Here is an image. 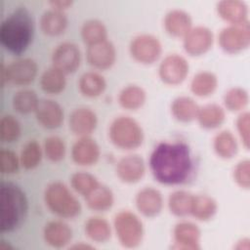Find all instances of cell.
<instances>
[{
    "instance_id": "cell-13",
    "label": "cell",
    "mask_w": 250,
    "mask_h": 250,
    "mask_svg": "<svg viewBox=\"0 0 250 250\" xmlns=\"http://www.w3.org/2000/svg\"><path fill=\"white\" fill-rule=\"evenodd\" d=\"M173 248L180 250H198L201 248V230L189 221L178 222L173 229Z\"/></svg>"
},
{
    "instance_id": "cell-3",
    "label": "cell",
    "mask_w": 250,
    "mask_h": 250,
    "mask_svg": "<svg viewBox=\"0 0 250 250\" xmlns=\"http://www.w3.org/2000/svg\"><path fill=\"white\" fill-rule=\"evenodd\" d=\"M0 211L1 233L14 231L23 223L28 212V200L20 186L11 182H1Z\"/></svg>"
},
{
    "instance_id": "cell-22",
    "label": "cell",
    "mask_w": 250,
    "mask_h": 250,
    "mask_svg": "<svg viewBox=\"0 0 250 250\" xmlns=\"http://www.w3.org/2000/svg\"><path fill=\"white\" fill-rule=\"evenodd\" d=\"M163 25L170 36L184 38L192 28V19L185 10L172 9L165 15Z\"/></svg>"
},
{
    "instance_id": "cell-16",
    "label": "cell",
    "mask_w": 250,
    "mask_h": 250,
    "mask_svg": "<svg viewBox=\"0 0 250 250\" xmlns=\"http://www.w3.org/2000/svg\"><path fill=\"white\" fill-rule=\"evenodd\" d=\"M34 113L37 122L48 130L60 128L64 118L62 105L51 99L40 100Z\"/></svg>"
},
{
    "instance_id": "cell-43",
    "label": "cell",
    "mask_w": 250,
    "mask_h": 250,
    "mask_svg": "<svg viewBox=\"0 0 250 250\" xmlns=\"http://www.w3.org/2000/svg\"><path fill=\"white\" fill-rule=\"evenodd\" d=\"M233 180L236 185L243 188L249 189L250 188V160L242 159L236 163L232 172Z\"/></svg>"
},
{
    "instance_id": "cell-24",
    "label": "cell",
    "mask_w": 250,
    "mask_h": 250,
    "mask_svg": "<svg viewBox=\"0 0 250 250\" xmlns=\"http://www.w3.org/2000/svg\"><path fill=\"white\" fill-rule=\"evenodd\" d=\"M196 120L205 130H214L221 127L226 120V111L218 104H207L199 107Z\"/></svg>"
},
{
    "instance_id": "cell-14",
    "label": "cell",
    "mask_w": 250,
    "mask_h": 250,
    "mask_svg": "<svg viewBox=\"0 0 250 250\" xmlns=\"http://www.w3.org/2000/svg\"><path fill=\"white\" fill-rule=\"evenodd\" d=\"M117 52L109 40L88 46L86 59L88 63L97 70H106L115 63Z\"/></svg>"
},
{
    "instance_id": "cell-2",
    "label": "cell",
    "mask_w": 250,
    "mask_h": 250,
    "mask_svg": "<svg viewBox=\"0 0 250 250\" xmlns=\"http://www.w3.org/2000/svg\"><path fill=\"white\" fill-rule=\"evenodd\" d=\"M33 35V19L25 7L15 9L0 25V42L14 55L24 53L31 44Z\"/></svg>"
},
{
    "instance_id": "cell-41",
    "label": "cell",
    "mask_w": 250,
    "mask_h": 250,
    "mask_svg": "<svg viewBox=\"0 0 250 250\" xmlns=\"http://www.w3.org/2000/svg\"><path fill=\"white\" fill-rule=\"evenodd\" d=\"M43 151L50 161L60 162L64 158L66 152L64 141L59 136H49L44 141Z\"/></svg>"
},
{
    "instance_id": "cell-28",
    "label": "cell",
    "mask_w": 250,
    "mask_h": 250,
    "mask_svg": "<svg viewBox=\"0 0 250 250\" xmlns=\"http://www.w3.org/2000/svg\"><path fill=\"white\" fill-rule=\"evenodd\" d=\"M213 149L218 157L225 160L231 159L238 151L237 139L229 130H223L214 137Z\"/></svg>"
},
{
    "instance_id": "cell-34",
    "label": "cell",
    "mask_w": 250,
    "mask_h": 250,
    "mask_svg": "<svg viewBox=\"0 0 250 250\" xmlns=\"http://www.w3.org/2000/svg\"><path fill=\"white\" fill-rule=\"evenodd\" d=\"M80 35L82 41L87 46H91L107 40V28L102 21L92 19L82 24Z\"/></svg>"
},
{
    "instance_id": "cell-27",
    "label": "cell",
    "mask_w": 250,
    "mask_h": 250,
    "mask_svg": "<svg viewBox=\"0 0 250 250\" xmlns=\"http://www.w3.org/2000/svg\"><path fill=\"white\" fill-rule=\"evenodd\" d=\"M78 88L84 97L97 98L106 89V81L101 73L91 70L84 72L80 76Z\"/></svg>"
},
{
    "instance_id": "cell-33",
    "label": "cell",
    "mask_w": 250,
    "mask_h": 250,
    "mask_svg": "<svg viewBox=\"0 0 250 250\" xmlns=\"http://www.w3.org/2000/svg\"><path fill=\"white\" fill-rule=\"evenodd\" d=\"M66 74L58 68L51 66L40 76V87L43 92L49 95L61 94L66 86Z\"/></svg>"
},
{
    "instance_id": "cell-1",
    "label": "cell",
    "mask_w": 250,
    "mask_h": 250,
    "mask_svg": "<svg viewBox=\"0 0 250 250\" xmlns=\"http://www.w3.org/2000/svg\"><path fill=\"white\" fill-rule=\"evenodd\" d=\"M149 170L160 184L176 186L186 183L193 170L189 146L184 142H161L149 156Z\"/></svg>"
},
{
    "instance_id": "cell-17",
    "label": "cell",
    "mask_w": 250,
    "mask_h": 250,
    "mask_svg": "<svg viewBox=\"0 0 250 250\" xmlns=\"http://www.w3.org/2000/svg\"><path fill=\"white\" fill-rule=\"evenodd\" d=\"M137 210L146 218L158 216L164 205L162 193L152 187H145L140 189L135 196Z\"/></svg>"
},
{
    "instance_id": "cell-30",
    "label": "cell",
    "mask_w": 250,
    "mask_h": 250,
    "mask_svg": "<svg viewBox=\"0 0 250 250\" xmlns=\"http://www.w3.org/2000/svg\"><path fill=\"white\" fill-rule=\"evenodd\" d=\"M84 198L87 206L91 210L97 212H105L109 210L114 203V194L112 190L103 184H100Z\"/></svg>"
},
{
    "instance_id": "cell-20",
    "label": "cell",
    "mask_w": 250,
    "mask_h": 250,
    "mask_svg": "<svg viewBox=\"0 0 250 250\" xmlns=\"http://www.w3.org/2000/svg\"><path fill=\"white\" fill-rule=\"evenodd\" d=\"M73 236L72 229L63 221L54 220L48 222L43 229L45 242L53 248H63L67 246Z\"/></svg>"
},
{
    "instance_id": "cell-7",
    "label": "cell",
    "mask_w": 250,
    "mask_h": 250,
    "mask_svg": "<svg viewBox=\"0 0 250 250\" xmlns=\"http://www.w3.org/2000/svg\"><path fill=\"white\" fill-rule=\"evenodd\" d=\"M38 73L37 62L30 58H21L1 66V85L6 83L26 86L34 81Z\"/></svg>"
},
{
    "instance_id": "cell-39",
    "label": "cell",
    "mask_w": 250,
    "mask_h": 250,
    "mask_svg": "<svg viewBox=\"0 0 250 250\" xmlns=\"http://www.w3.org/2000/svg\"><path fill=\"white\" fill-rule=\"evenodd\" d=\"M100 184L101 183L94 175L85 171L75 172L70 177V186L72 189L83 197L87 196Z\"/></svg>"
},
{
    "instance_id": "cell-44",
    "label": "cell",
    "mask_w": 250,
    "mask_h": 250,
    "mask_svg": "<svg viewBox=\"0 0 250 250\" xmlns=\"http://www.w3.org/2000/svg\"><path fill=\"white\" fill-rule=\"evenodd\" d=\"M235 127L240 138V141L246 149H249L250 144V113L248 111H242L235 120Z\"/></svg>"
},
{
    "instance_id": "cell-18",
    "label": "cell",
    "mask_w": 250,
    "mask_h": 250,
    "mask_svg": "<svg viewBox=\"0 0 250 250\" xmlns=\"http://www.w3.org/2000/svg\"><path fill=\"white\" fill-rule=\"evenodd\" d=\"M98 126V116L90 107L80 106L71 111L68 117L70 131L80 137L90 136Z\"/></svg>"
},
{
    "instance_id": "cell-32",
    "label": "cell",
    "mask_w": 250,
    "mask_h": 250,
    "mask_svg": "<svg viewBox=\"0 0 250 250\" xmlns=\"http://www.w3.org/2000/svg\"><path fill=\"white\" fill-rule=\"evenodd\" d=\"M84 231L96 243H104L111 237V226L109 222L99 216L88 218L84 225Z\"/></svg>"
},
{
    "instance_id": "cell-5",
    "label": "cell",
    "mask_w": 250,
    "mask_h": 250,
    "mask_svg": "<svg viewBox=\"0 0 250 250\" xmlns=\"http://www.w3.org/2000/svg\"><path fill=\"white\" fill-rule=\"evenodd\" d=\"M111 144L123 150H133L142 146L145 134L141 124L133 117L121 115L112 120L108 128Z\"/></svg>"
},
{
    "instance_id": "cell-15",
    "label": "cell",
    "mask_w": 250,
    "mask_h": 250,
    "mask_svg": "<svg viewBox=\"0 0 250 250\" xmlns=\"http://www.w3.org/2000/svg\"><path fill=\"white\" fill-rule=\"evenodd\" d=\"M117 178L125 184L139 183L146 174V163L138 154H129L120 158L115 167Z\"/></svg>"
},
{
    "instance_id": "cell-38",
    "label": "cell",
    "mask_w": 250,
    "mask_h": 250,
    "mask_svg": "<svg viewBox=\"0 0 250 250\" xmlns=\"http://www.w3.org/2000/svg\"><path fill=\"white\" fill-rule=\"evenodd\" d=\"M223 102L226 109L232 112L242 111L249 103V94L242 87H231L225 93Z\"/></svg>"
},
{
    "instance_id": "cell-42",
    "label": "cell",
    "mask_w": 250,
    "mask_h": 250,
    "mask_svg": "<svg viewBox=\"0 0 250 250\" xmlns=\"http://www.w3.org/2000/svg\"><path fill=\"white\" fill-rule=\"evenodd\" d=\"M20 166V156L15 151L9 148H2L0 150V170L2 174H15L19 171Z\"/></svg>"
},
{
    "instance_id": "cell-47",
    "label": "cell",
    "mask_w": 250,
    "mask_h": 250,
    "mask_svg": "<svg viewBox=\"0 0 250 250\" xmlns=\"http://www.w3.org/2000/svg\"><path fill=\"white\" fill-rule=\"evenodd\" d=\"M69 248H73V249H93L94 246L87 244V243H83V242H79L77 244H74L72 246H69Z\"/></svg>"
},
{
    "instance_id": "cell-35",
    "label": "cell",
    "mask_w": 250,
    "mask_h": 250,
    "mask_svg": "<svg viewBox=\"0 0 250 250\" xmlns=\"http://www.w3.org/2000/svg\"><path fill=\"white\" fill-rule=\"evenodd\" d=\"M193 194L184 189H178L170 193L168 197V208L176 217H186L190 213Z\"/></svg>"
},
{
    "instance_id": "cell-10",
    "label": "cell",
    "mask_w": 250,
    "mask_h": 250,
    "mask_svg": "<svg viewBox=\"0 0 250 250\" xmlns=\"http://www.w3.org/2000/svg\"><path fill=\"white\" fill-rule=\"evenodd\" d=\"M189 72V64L187 59L179 54L166 56L158 66V76L160 80L170 86L183 83Z\"/></svg>"
},
{
    "instance_id": "cell-29",
    "label": "cell",
    "mask_w": 250,
    "mask_h": 250,
    "mask_svg": "<svg viewBox=\"0 0 250 250\" xmlns=\"http://www.w3.org/2000/svg\"><path fill=\"white\" fill-rule=\"evenodd\" d=\"M218 211L217 201L207 194H193L190 213L193 218L200 222L210 221Z\"/></svg>"
},
{
    "instance_id": "cell-19",
    "label": "cell",
    "mask_w": 250,
    "mask_h": 250,
    "mask_svg": "<svg viewBox=\"0 0 250 250\" xmlns=\"http://www.w3.org/2000/svg\"><path fill=\"white\" fill-rule=\"evenodd\" d=\"M101 156L99 144L90 136L80 137L71 147L72 161L79 166L95 165Z\"/></svg>"
},
{
    "instance_id": "cell-26",
    "label": "cell",
    "mask_w": 250,
    "mask_h": 250,
    "mask_svg": "<svg viewBox=\"0 0 250 250\" xmlns=\"http://www.w3.org/2000/svg\"><path fill=\"white\" fill-rule=\"evenodd\" d=\"M189 88L191 93L196 97H209L218 88V77L215 73L208 70L198 71L191 78Z\"/></svg>"
},
{
    "instance_id": "cell-46",
    "label": "cell",
    "mask_w": 250,
    "mask_h": 250,
    "mask_svg": "<svg viewBox=\"0 0 250 250\" xmlns=\"http://www.w3.org/2000/svg\"><path fill=\"white\" fill-rule=\"evenodd\" d=\"M249 242H250L249 238H247V237H246V238H241L240 240L237 241V243H236V245L234 246V248H235V249H239V250H241V249H243V250H248V249H249V246H250Z\"/></svg>"
},
{
    "instance_id": "cell-25",
    "label": "cell",
    "mask_w": 250,
    "mask_h": 250,
    "mask_svg": "<svg viewBox=\"0 0 250 250\" xmlns=\"http://www.w3.org/2000/svg\"><path fill=\"white\" fill-rule=\"evenodd\" d=\"M198 104L190 97L180 96L171 104L172 116L182 123H188L196 119L199 110Z\"/></svg>"
},
{
    "instance_id": "cell-12",
    "label": "cell",
    "mask_w": 250,
    "mask_h": 250,
    "mask_svg": "<svg viewBox=\"0 0 250 250\" xmlns=\"http://www.w3.org/2000/svg\"><path fill=\"white\" fill-rule=\"evenodd\" d=\"M52 62V66L66 75L74 73L81 64V51L75 43L62 42L53 51Z\"/></svg>"
},
{
    "instance_id": "cell-21",
    "label": "cell",
    "mask_w": 250,
    "mask_h": 250,
    "mask_svg": "<svg viewBox=\"0 0 250 250\" xmlns=\"http://www.w3.org/2000/svg\"><path fill=\"white\" fill-rule=\"evenodd\" d=\"M218 16L229 24L248 22V6L241 0H222L216 5Z\"/></svg>"
},
{
    "instance_id": "cell-37",
    "label": "cell",
    "mask_w": 250,
    "mask_h": 250,
    "mask_svg": "<svg viewBox=\"0 0 250 250\" xmlns=\"http://www.w3.org/2000/svg\"><path fill=\"white\" fill-rule=\"evenodd\" d=\"M43 153V148L37 141L31 140L27 142L21 151V166L25 170H32L36 168L42 160Z\"/></svg>"
},
{
    "instance_id": "cell-8",
    "label": "cell",
    "mask_w": 250,
    "mask_h": 250,
    "mask_svg": "<svg viewBox=\"0 0 250 250\" xmlns=\"http://www.w3.org/2000/svg\"><path fill=\"white\" fill-rule=\"evenodd\" d=\"M129 53L137 62L146 65L152 64L159 60L162 54V44L152 34H139L131 40Z\"/></svg>"
},
{
    "instance_id": "cell-45",
    "label": "cell",
    "mask_w": 250,
    "mask_h": 250,
    "mask_svg": "<svg viewBox=\"0 0 250 250\" xmlns=\"http://www.w3.org/2000/svg\"><path fill=\"white\" fill-rule=\"evenodd\" d=\"M73 2L71 0H52L49 2L51 9L60 12H64L72 6Z\"/></svg>"
},
{
    "instance_id": "cell-6",
    "label": "cell",
    "mask_w": 250,
    "mask_h": 250,
    "mask_svg": "<svg viewBox=\"0 0 250 250\" xmlns=\"http://www.w3.org/2000/svg\"><path fill=\"white\" fill-rule=\"evenodd\" d=\"M113 229L119 243L125 248L138 247L144 238L142 220L130 210H121L113 218Z\"/></svg>"
},
{
    "instance_id": "cell-40",
    "label": "cell",
    "mask_w": 250,
    "mask_h": 250,
    "mask_svg": "<svg viewBox=\"0 0 250 250\" xmlns=\"http://www.w3.org/2000/svg\"><path fill=\"white\" fill-rule=\"evenodd\" d=\"M21 134L20 121L12 114H5L0 120V139L3 143H14Z\"/></svg>"
},
{
    "instance_id": "cell-4",
    "label": "cell",
    "mask_w": 250,
    "mask_h": 250,
    "mask_svg": "<svg viewBox=\"0 0 250 250\" xmlns=\"http://www.w3.org/2000/svg\"><path fill=\"white\" fill-rule=\"evenodd\" d=\"M44 201L47 208L62 219L75 218L82 210L80 201L69 188L58 181L52 182L46 187Z\"/></svg>"
},
{
    "instance_id": "cell-23",
    "label": "cell",
    "mask_w": 250,
    "mask_h": 250,
    "mask_svg": "<svg viewBox=\"0 0 250 250\" xmlns=\"http://www.w3.org/2000/svg\"><path fill=\"white\" fill-rule=\"evenodd\" d=\"M41 31L47 36L62 35L68 24V20L64 12L49 9L45 11L39 21Z\"/></svg>"
},
{
    "instance_id": "cell-36",
    "label": "cell",
    "mask_w": 250,
    "mask_h": 250,
    "mask_svg": "<svg viewBox=\"0 0 250 250\" xmlns=\"http://www.w3.org/2000/svg\"><path fill=\"white\" fill-rule=\"evenodd\" d=\"M39 101L35 91L31 89H21L14 94L12 105L16 112L20 114H29L35 111Z\"/></svg>"
},
{
    "instance_id": "cell-11",
    "label": "cell",
    "mask_w": 250,
    "mask_h": 250,
    "mask_svg": "<svg viewBox=\"0 0 250 250\" xmlns=\"http://www.w3.org/2000/svg\"><path fill=\"white\" fill-rule=\"evenodd\" d=\"M214 43L213 31L203 25H197L183 38L185 52L191 57H200L210 51Z\"/></svg>"
},
{
    "instance_id": "cell-31",
    "label": "cell",
    "mask_w": 250,
    "mask_h": 250,
    "mask_svg": "<svg viewBox=\"0 0 250 250\" xmlns=\"http://www.w3.org/2000/svg\"><path fill=\"white\" fill-rule=\"evenodd\" d=\"M146 101V93L139 85L131 84L125 86L118 94V103L127 110L140 109Z\"/></svg>"
},
{
    "instance_id": "cell-9",
    "label": "cell",
    "mask_w": 250,
    "mask_h": 250,
    "mask_svg": "<svg viewBox=\"0 0 250 250\" xmlns=\"http://www.w3.org/2000/svg\"><path fill=\"white\" fill-rule=\"evenodd\" d=\"M220 48L228 54H238L250 45L249 21L242 24H229L218 35Z\"/></svg>"
}]
</instances>
